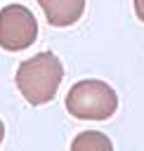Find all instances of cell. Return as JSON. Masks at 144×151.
Listing matches in <instances>:
<instances>
[{
    "label": "cell",
    "mask_w": 144,
    "mask_h": 151,
    "mask_svg": "<svg viewBox=\"0 0 144 151\" xmlns=\"http://www.w3.org/2000/svg\"><path fill=\"white\" fill-rule=\"evenodd\" d=\"M14 80L21 97L28 104L40 106L54 99L64 80V66L54 52H38L19 64Z\"/></svg>",
    "instance_id": "6da1fadb"
},
{
    "label": "cell",
    "mask_w": 144,
    "mask_h": 151,
    "mask_svg": "<svg viewBox=\"0 0 144 151\" xmlns=\"http://www.w3.org/2000/svg\"><path fill=\"white\" fill-rule=\"evenodd\" d=\"M66 109L78 120H109L118 109V94L109 83L85 78L71 85L66 94Z\"/></svg>",
    "instance_id": "7a4b0ae2"
},
{
    "label": "cell",
    "mask_w": 144,
    "mask_h": 151,
    "mask_svg": "<svg viewBox=\"0 0 144 151\" xmlns=\"http://www.w3.org/2000/svg\"><path fill=\"white\" fill-rule=\"evenodd\" d=\"M38 38V21L24 5H5L0 9V47L7 52L28 50Z\"/></svg>",
    "instance_id": "3957f363"
},
{
    "label": "cell",
    "mask_w": 144,
    "mask_h": 151,
    "mask_svg": "<svg viewBox=\"0 0 144 151\" xmlns=\"http://www.w3.org/2000/svg\"><path fill=\"white\" fill-rule=\"evenodd\" d=\"M38 5L42 7L45 19L59 28L76 24L85 12V0H38Z\"/></svg>",
    "instance_id": "277c9868"
},
{
    "label": "cell",
    "mask_w": 144,
    "mask_h": 151,
    "mask_svg": "<svg viewBox=\"0 0 144 151\" xmlns=\"http://www.w3.org/2000/svg\"><path fill=\"white\" fill-rule=\"evenodd\" d=\"M71 151H113V144H111L109 134H104L99 130H85L73 137Z\"/></svg>",
    "instance_id": "5b68a950"
},
{
    "label": "cell",
    "mask_w": 144,
    "mask_h": 151,
    "mask_svg": "<svg viewBox=\"0 0 144 151\" xmlns=\"http://www.w3.org/2000/svg\"><path fill=\"white\" fill-rule=\"evenodd\" d=\"M135 14H137V19L144 21V0H135Z\"/></svg>",
    "instance_id": "8992f818"
},
{
    "label": "cell",
    "mask_w": 144,
    "mask_h": 151,
    "mask_svg": "<svg viewBox=\"0 0 144 151\" xmlns=\"http://www.w3.org/2000/svg\"><path fill=\"white\" fill-rule=\"evenodd\" d=\"M2 139H5V125H2V120H0V144H2Z\"/></svg>",
    "instance_id": "52a82bcc"
}]
</instances>
